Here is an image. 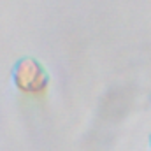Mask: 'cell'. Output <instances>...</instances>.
Segmentation results:
<instances>
[{
    "mask_svg": "<svg viewBox=\"0 0 151 151\" xmlns=\"http://www.w3.org/2000/svg\"><path fill=\"white\" fill-rule=\"evenodd\" d=\"M12 83L25 95H42L49 86V76L35 58H21L12 69Z\"/></svg>",
    "mask_w": 151,
    "mask_h": 151,
    "instance_id": "cell-1",
    "label": "cell"
},
{
    "mask_svg": "<svg viewBox=\"0 0 151 151\" xmlns=\"http://www.w3.org/2000/svg\"><path fill=\"white\" fill-rule=\"evenodd\" d=\"M150 144H151V139H150Z\"/></svg>",
    "mask_w": 151,
    "mask_h": 151,
    "instance_id": "cell-2",
    "label": "cell"
}]
</instances>
